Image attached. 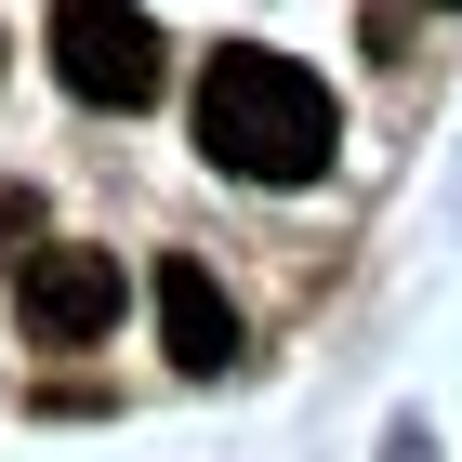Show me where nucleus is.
I'll list each match as a JSON object with an SVG mask.
<instances>
[{
    "mask_svg": "<svg viewBox=\"0 0 462 462\" xmlns=\"http://www.w3.org/2000/svg\"><path fill=\"white\" fill-rule=\"evenodd\" d=\"M344 119H330V79L264 53V40H225L212 67H199V159L238 185H318Z\"/></svg>",
    "mask_w": 462,
    "mask_h": 462,
    "instance_id": "obj_1",
    "label": "nucleus"
},
{
    "mask_svg": "<svg viewBox=\"0 0 462 462\" xmlns=\"http://www.w3.org/2000/svg\"><path fill=\"white\" fill-rule=\"evenodd\" d=\"M53 79H67L79 106H159V27H145L133 0H53Z\"/></svg>",
    "mask_w": 462,
    "mask_h": 462,
    "instance_id": "obj_2",
    "label": "nucleus"
},
{
    "mask_svg": "<svg viewBox=\"0 0 462 462\" xmlns=\"http://www.w3.org/2000/svg\"><path fill=\"white\" fill-rule=\"evenodd\" d=\"M14 318H27L40 344L119 330V251H27V264H14Z\"/></svg>",
    "mask_w": 462,
    "mask_h": 462,
    "instance_id": "obj_3",
    "label": "nucleus"
},
{
    "mask_svg": "<svg viewBox=\"0 0 462 462\" xmlns=\"http://www.w3.org/2000/svg\"><path fill=\"white\" fill-rule=\"evenodd\" d=\"M159 344H172V370H238V304L212 291V264H159Z\"/></svg>",
    "mask_w": 462,
    "mask_h": 462,
    "instance_id": "obj_4",
    "label": "nucleus"
},
{
    "mask_svg": "<svg viewBox=\"0 0 462 462\" xmlns=\"http://www.w3.org/2000/svg\"><path fill=\"white\" fill-rule=\"evenodd\" d=\"M27 251H40V199H27V185H0V278H14Z\"/></svg>",
    "mask_w": 462,
    "mask_h": 462,
    "instance_id": "obj_5",
    "label": "nucleus"
}]
</instances>
